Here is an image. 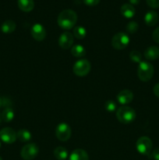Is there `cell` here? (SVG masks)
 I'll use <instances>...</instances> for the list:
<instances>
[{
    "instance_id": "obj_1",
    "label": "cell",
    "mask_w": 159,
    "mask_h": 160,
    "mask_svg": "<svg viewBox=\"0 0 159 160\" xmlns=\"http://www.w3.org/2000/svg\"><path fill=\"white\" fill-rule=\"evenodd\" d=\"M77 21V15L72 9H65L59 14L57 22L60 28L64 30L72 29Z\"/></svg>"
},
{
    "instance_id": "obj_2",
    "label": "cell",
    "mask_w": 159,
    "mask_h": 160,
    "mask_svg": "<svg viewBox=\"0 0 159 160\" xmlns=\"http://www.w3.org/2000/svg\"><path fill=\"white\" fill-rule=\"evenodd\" d=\"M137 114L135 110L129 106H123L116 110V117L118 121L124 124H128L136 119Z\"/></svg>"
},
{
    "instance_id": "obj_3",
    "label": "cell",
    "mask_w": 159,
    "mask_h": 160,
    "mask_svg": "<svg viewBox=\"0 0 159 160\" xmlns=\"http://www.w3.org/2000/svg\"><path fill=\"white\" fill-rule=\"evenodd\" d=\"M154 67L151 63L147 61H142L140 62L138 67V77L140 81L143 82H147L152 78L154 75Z\"/></svg>"
},
{
    "instance_id": "obj_4",
    "label": "cell",
    "mask_w": 159,
    "mask_h": 160,
    "mask_svg": "<svg viewBox=\"0 0 159 160\" xmlns=\"http://www.w3.org/2000/svg\"><path fill=\"white\" fill-rule=\"evenodd\" d=\"M152 142L146 136L140 137L136 143V148L139 153L143 156H149L152 150Z\"/></svg>"
},
{
    "instance_id": "obj_5",
    "label": "cell",
    "mask_w": 159,
    "mask_h": 160,
    "mask_svg": "<svg viewBox=\"0 0 159 160\" xmlns=\"http://www.w3.org/2000/svg\"><path fill=\"white\" fill-rule=\"evenodd\" d=\"M91 65L87 59H80L74 63L73 67V71L76 76L85 77L90 72Z\"/></svg>"
},
{
    "instance_id": "obj_6",
    "label": "cell",
    "mask_w": 159,
    "mask_h": 160,
    "mask_svg": "<svg viewBox=\"0 0 159 160\" xmlns=\"http://www.w3.org/2000/svg\"><path fill=\"white\" fill-rule=\"evenodd\" d=\"M129 39L128 34L126 33L119 32L115 34L112 38V45L114 48L117 50L124 49L129 43Z\"/></svg>"
},
{
    "instance_id": "obj_7",
    "label": "cell",
    "mask_w": 159,
    "mask_h": 160,
    "mask_svg": "<svg viewBox=\"0 0 159 160\" xmlns=\"http://www.w3.org/2000/svg\"><path fill=\"white\" fill-rule=\"evenodd\" d=\"M39 152V148L36 144L29 143L22 148L20 156L24 160H33L37 157Z\"/></svg>"
},
{
    "instance_id": "obj_8",
    "label": "cell",
    "mask_w": 159,
    "mask_h": 160,
    "mask_svg": "<svg viewBox=\"0 0 159 160\" xmlns=\"http://www.w3.org/2000/svg\"><path fill=\"white\" fill-rule=\"evenodd\" d=\"M71 128L67 123H61L56 127L55 135L61 142H66L71 137Z\"/></svg>"
},
{
    "instance_id": "obj_9",
    "label": "cell",
    "mask_w": 159,
    "mask_h": 160,
    "mask_svg": "<svg viewBox=\"0 0 159 160\" xmlns=\"http://www.w3.org/2000/svg\"><path fill=\"white\" fill-rule=\"evenodd\" d=\"M0 139L6 144H12L17 139V133L10 128H5L0 131Z\"/></svg>"
},
{
    "instance_id": "obj_10",
    "label": "cell",
    "mask_w": 159,
    "mask_h": 160,
    "mask_svg": "<svg viewBox=\"0 0 159 160\" xmlns=\"http://www.w3.org/2000/svg\"><path fill=\"white\" fill-rule=\"evenodd\" d=\"M74 39L73 35L69 31H65L62 33L59 38V45L62 49H69L73 45Z\"/></svg>"
},
{
    "instance_id": "obj_11",
    "label": "cell",
    "mask_w": 159,
    "mask_h": 160,
    "mask_svg": "<svg viewBox=\"0 0 159 160\" xmlns=\"http://www.w3.org/2000/svg\"><path fill=\"white\" fill-rule=\"evenodd\" d=\"M31 35L36 41H43L46 37V31L41 23H35L31 28Z\"/></svg>"
},
{
    "instance_id": "obj_12",
    "label": "cell",
    "mask_w": 159,
    "mask_h": 160,
    "mask_svg": "<svg viewBox=\"0 0 159 160\" xmlns=\"http://www.w3.org/2000/svg\"><path fill=\"white\" fill-rule=\"evenodd\" d=\"M133 99V94L129 90H123L117 95V100L121 105H127Z\"/></svg>"
},
{
    "instance_id": "obj_13",
    "label": "cell",
    "mask_w": 159,
    "mask_h": 160,
    "mask_svg": "<svg viewBox=\"0 0 159 160\" xmlns=\"http://www.w3.org/2000/svg\"><path fill=\"white\" fill-rule=\"evenodd\" d=\"M70 160H89V156L85 150L82 148H76L72 152Z\"/></svg>"
},
{
    "instance_id": "obj_14",
    "label": "cell",
    "mask_w": 159,
    "mask_h": 160,
    "mask_svg": "<svg viewBox=\"0 0 159 160\" xmlns=\"http://www.w3.org/2000/svg\"><path fill=\"white\" fill-rule=\"evenodd\" d=\"M144 21L147 26H154L158 21V14L155 11H148L144 17Z\"/></svg>"
},
{
    "instance_id": "obj_15",
    "label": "cell",
    "mask_w": 159,
    "mask_h": 160,
    "mask_svg": "<svg viewBox=\"0 0 159 160\" xmlns=\"http://www.w3.org/2000/svg\"><path fill=\"white\" fill-rule=\"evenodd\" d=\"M144 57L148 60H155L159 58V48L157 46L148 47L144 52Z\"/></svg>"
},
{
    "instance_id": "obj_16",
    "label": "cell",
    "mask_w": 159,
    "mask_h": 160,
    "mask_svg": "<svg viewBox=\"0 0 159 160\" xmlns=\"http://www.w3.org/2000/svg\"><path fill=\"white\" fill-rule=\"evenodd\" d=\"M121 13L126 18H132L136 13L135 8L130 3H126L121 6Z\"/></svg>"
},
{
    "instance_id": "obj_17",
    "label": "cell",
    "mask_w": 159,
    "mask_h": 160,
    "mask_svg": "<svg viewBox=\"0 0 159 160\" xmlns=\"http://www.w3.org/2000/svg\"><path fill=\"white\" fill-rule=\"evenodd\" d=\"M17 5L20 10L23 12H31L34 8V0H18Z\"/></svg>"
},
{
    "instance_id": "obj_18",
    "label": "cell",
    "mask_w": 159,
    "mask_h": 160,
    "mask_svg": "<svg viewBox=\"0 0 159 160\" xmlns=\"http://www.w3.org/2000/svg\"><path fill=\"white\" fill-rule=\"evenodd\" d=\"M17 25L13 20H8L3 22L1 26V31L5 34H10L12 33L16 30Z\"/></svg>"
},
{
    "instance_id": "obj_19",
    "label": "cell",
    "mask_w": 159,
    "mask_h": 160,
    "mask_svg": "<svg viewBox=\"0 0 159 160\" xmlns=\"http://www.w3.org/2000/svg\"><path fill=\"white\" fill-rule=\"evenodd\" d=\"M54 156L58 160H65L68 157V151L64 147H57L54 150Z\"/></svg>"
},
{
    "instance_id": "obj_20",
    "label": "cell",
    "mask_w": 159,
    "mask_h": 160,
    "mask_svg": "<svg viewBox=\"0 0 159 160\" xmlns=\"http://www.w3.org/2000/svg\"><path fill=\"white\" fill-rule=\"evenodd\" d=\"M17 137L20 142H28L31 139V133L28 130L20 129L17 133Z\"/></svg>"
},
{
    "instance_id": "obj_21",
    "label": "cell",
    "mask_w": 159,
    "mask_h": 160,
    "mask_svg": "<svg viewBox=\"0 0 159 160\" xmlns=\"http://www.w3.org/2000/svg\"><path fill=\"white\" fill-rule=\"evenodd\" d=\"M71 53L75 57H83L87 54L85 48L80 45H75L72 47Z\"/></svg>"
},
{
    "instance_id": "obj_22",
    "label": "cell",
    "mask_w": 159,
    "mask_h": 160,
    "mask_svg": "<svg viewBox=\"0 0 159 160\" xmlns=\"http://www.w3.org/2000/svg\"><path fill=\"white\" fill-rule=\"evenodd\" d=\"M1 114H2V120L4 122H6V123L12 121L14 118V116H15L13 109H12L11 107L6 108V109L2 111V112Z\"/></svg>"
},
{
    "instance_id": "obj_23",
    "label": "cell",
    "mask_w": 159,
    "mask_h": 160,
    "mask_svg": "<svg viewBox=\"0 0 159 160\" xmlns=\"http://www.w3.org/2000/svg\"><path fill=\"white\" fill-rule=\"evenodd\" d=\"M73 35L77 39H84L87 35V30L82 26H76L73 29Z\"/></svg>"
},
{
    "instance_id": "obj_24",
    "label": "cell",
    "mask_w": 159,
    "mask_h": 160,
    "mask_svg": "<svg viewBox=\"0 0 159 160\" xmlns=\"http://www.w3.org/2000/svg\"><path fill=\"white\" fill-rule=\"evenodd\" d=\"M129 58L133 62H142V55L137 50H132L129 53Z\"/></svg>"
},
{
    "instance_id": "obj_25",
    "label": "cell",
    "mask_w": 159,
    "mask_h": 160,
    "mask_svg": "<svg viewBox=\"0 0 159 160\" xmlns=\"http://www.w3.org/2000/svg\"><path fill=\"white\" fill-rule=\"evenodd\" d=\"M104 109L109 112H115L117 110V104L113 100H107L104 103Z\"/></svg>"
},
{
    "instance_id": "obj_26",
    "label": "cell",
    "mask_w": 159,
    "mask_h": 160,
    "mask_svg": "<svg viewBox=\"0 0 159 160\" xmlns=\"http://www.w3.org/2000/svg\"><path fill=\"white\" fill-rule=\"evenodd\" d=\"M138 28V23L137 22L131 21L127 23V25L126 27V29L127 31V32L129 33V34H134V33H136L137 31Z\"/></svg>"
},
{
    "instance_id": "obj_27",
    "label": "cell",
    "mask_w": 159,
    "mask_h": 160,
    "mask_svg": "<svg viewBox=\"0 0 159 160\" xmlns=\"http://www.w3.org/2000/svg\"><path fill=\"white\" fill-rule=\"evenodd\" d=\"M147 4L153 9H157L159 7V0H146Z\"/></svg>"
},
{
    "instance_id": "obj_28",
    "label": "cell",
    "mask_w": 159,
    "mask_h": 160,
    "mask_svg": "<svg viewBox=\"0 0 159 160\" xmlns=\"http://www.w3.org/2000/svg\"><path fill=\"white\" fill-rule=\"evenodd\" d=\"M149 158L154 160H159V148H155L154 151L151 152L149 155Z\"/></svg>"
},
{
    "instance_id": "obj_29",
    "label": "cell",
    "mask_w": 159,
    "mask_h": 160,
    "mask_svg": "<svg viewBox=\"0 0 159 160\" xmlns=\"http://www.w3.org/2000/svg\"><path fill=\"white\" fill-rule=\"evenodd\" d=\"M11 105H12V102L9 98H6V97H2V107L6 108H10Z\"/></svg>"
},
{
    "instance_id": "obj_30",
    "label": "cell",
    "mask_w": 159,
    "mask_h": 160,
    "mask_svg": "<svg viewBox=\"0 0 159 160\" xmlns=\"http://www.w3.org/2000/svg\"><path fill=\"white\" fill-rule=\"evenodd\" d=\"M152 38L154 42L159 44V27L154 31L152 34Z\"/></svg>"
},
{
    "instance_id": "obj_31",
    "label": "cell",
    "mask_w": 159,
    "mask_h": 160,
    "mask_svg": "<svg viewBox=\"0 0 159 160\" xmlns=\"http://www.w3.org/2000/svg\"><path fill=\"white\" fill-rule=\"evenodd\" d=\"M84 2L85 3L87 6H94L99 3L100 0H83Z\"/></svg>"
},
{
    "instance_id": "obj_32",
    "label": "cell",
    "mask_w": 159,
    "mask_h": 160,
    "mask_svg": "<svg viewBox=\"0 0 159 160\" xmlns=\"http://www.w3.org/2000/svg\"><path fill=\"white\" fill-rule=\"evenodd\" d=\"M154 95L157 97V98H159V83L154 85Z\"/></svg>"
},
{
    "instance_id": "obj_33",
    "label": "cell",
    "mask_w": 159,
    "mask_h": 160,
    "mask_svg": "<svg viewBox=\"0 0 159 160\" xmlns=\"http://www.w3.org/2000/svg\"><path fill=\"white\" fill-rule=\"evenodd\" d=\"M131 5H137L140 2V0H129Z\"/></svg>"
},
{
    "instance_id": "obj_34",
    "label": "cell",
    "mask_w": 159,
    "mask_h": 160,
    "mask_svg": "<svg viewBox=\"0 0 159 160\" xmlns=\"http://www.w3.org/2000/svg\"><path fill=\"white\" fill-rule=\"evenodd\" d=\"M2 107V97H0V109Z\"/></svg>"
},
{
    "instance_id": "obj_35",
    "label": "cell",
    "mask_w": 159,
    "mask_h": 160,
    "mask_svg": "<svg viewBox=\"0 0 159 160\" xmlns=\"http://www.w3.org/2000/svg\"><path fill=\"white\" fill-rule=\"evenodd\" d=\"M2 120V114H1V113H0V123H1Z\"/></svg>"
},
{
    "instance_id": "obj_36",
    "label": "cell",
    "mask_w": 159,
    "mask_h": 160,
    "mask_svg": "<svg viewBox=\"0 0 159 160\" xmlns=\"http://www.w3.org/2000/svg\"><path fill=\"white\" fill-rule=\"evenodd\" d=\"M0 160H2V157H1V156H0Z\"/></svg>"
},
{
    "instance_id": "obj_37",
    "label": "cell",
    "mask_w": 159,
    "mask_h": 160,
    "mask_svg": "<svg viewBox=\"0 0 159 160\" xmlns=\"http://www.w3.org/2000/svg\"><path fill=\"white\" fill-rule=\"evenodd\" d=\"M0 148H1V142H0Z\"/></svg>"
}]
</instances>
